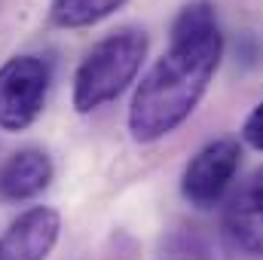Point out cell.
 I'll list each match as a JSON object with an SVG mask.
<instances>
[{
	"instance_id": "cell-1",
	"label": "cell",
	"mask_w": 263,
	"mask_h": 260,
	"mask_svg": "<svg viewBox=\"0 0 263 260\" xmlns=\"http://www.w3.org/2000/svg\"><path fill=\"white\" fill-rule=\"evenodd\" d=\"M223 59L220 28L172 37L168 49L141 77L129 104V135L138 144L162 141L199 107Z\"/></svg>"
},
{
	"instance_id": "cell-2",
	"label": "cell",
	"mask_w": 263,
	"mask_h": 260,
	"mask_svg": "<svg viewBox=\"0 0 263 260\" xmlns=\"http://www.w3.org/2000/svg\"><path fill=\"white\" fill-rule=\"evenodd\" d=\"M147 34L138 28H120L98 40L73 73V110L92 114L117 101L138 77L147 59Z\"/></svg>"
},
{
	"instance_id": "cell-3",
	"label": "cell",
	"mask_w": 263,
	"mask_h": 260,
	"mask_svg": "<svg viewBox=\"0 0 263 260\" xmlns=\"http://www.w3.org/2000/svg\"><path fill=\"white\" fill-rule=\"evenodd\" d=\"M52 86V65L40 55H12L0 65V129L25 132L37 123Z\"/></svg>"
},
{
	"instance_id": "cell-4",
	"label": "cell",
	"mask_w": 263,
	"mask_h": 260,
	"mask_svg": "<svg viewBox=\"0 0 263 260\" xmlns=\"http://www.w3.org/2000/svg\"><path fill=\"white\" fill-rule=\"evenodd\" d=\"M242 162V147L236 138H214L208 141L196 156L184 165L181 175V193L196 208H211L220 202L227 187L233 184Z\"/></svg>"
},
{
	"instance_id": "cell-5",
	"label": "cell",
	"mask_w": 263,
	"mask_h": 260,
	"mask_svg": "<svg viewBox=\"0 0 263 260\" xmlns=\"http://www.w3.org/2000/svg\"><path fill=\"white\" fill-rule=\"evenodd\" d=\"M59 236L62 214L49 205H34L0 233V260H46Z\"/></svg>"
},
{
	"instance_id": "cell-6",
	"label": "cell",
	"mask_w": 263,
	"mask_h": 260,
	"mask_svg": "<svg viewBox=\"0 0 263 260\" xmlns=\"http://www.w3.org/2000/svg\"><path fill=\"white\" fill-rule=\"evenodd\" d=\"M223 230L239 251L263 257V169L233 193L223 211Z\"/></svg>"
},
{
	"instance_id": "cell-7",
	"label": "cell",
	"mask_w": 263,
	"mask_h": 260,
	"mask_svg": "<svg viewBox=\"0 0 263 260\" xmlns=\"http://www.w3.org/2000/svg\"><path fill=\"white\" fill-rule=\"evenodd\" d=\"M55 178V165L46 150L25 147L15 150L0 165V202H25L40 196Z\"/></svg>"
},
{
	"instance_id": "cell-8",
	"label": "cell",
	"mask_w": 263,
	"mask_h": 260,
	"mask_svg": "<svg viewBox=\"0 0 263 260\" xmlns=\"http://www.w3.org/2000/svg\"><path fill=\"white\" fill-rule=\"evenodd\" d=\"M126 0H52L49 18L59 28H89L114 15Z\"/></svg>"
},
{
	"instance_id": "cell-9",
	"label": "cell",
	"mask_w": 263,
	"mask_h": 260,
	"mask_svg": "<svg viewBox=\"0 0 263 260\" xmlns=\"http://www.w3.org/2000/svg\"><path fill=\"white\" fill-rule=\"evenodd\" d=\"M242 138H245L248 147L263 150V101L248 114V120H245V126H242Z\"/></svg>"
}]
</instances>
